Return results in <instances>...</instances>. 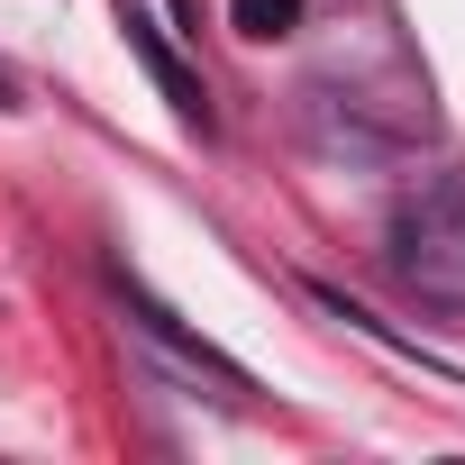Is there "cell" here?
Returning <instances> with one entry per match:
<instances>
[{
  "mask_svg": "<svg viewBox=\"0 0 465 465\" xmlns=\"http://www.w3.org/2000/svg\"><path fill=\"white\" fill-rule=\"evenodd\" d=\"M383 265H392V283L411 302L465 311V173H438V183H420V192L392 201Z\"/></svg>",
  "mask_w": 465,
  "mask_h": 465,
  "instance_id": "1",
  "label": "cell"
},
{
  "mask_svg": "<svg viewBox=\"0 0 465 465\" xmlns=\"http://www.w3.org/2000/svg\"><path fill=\"white\" fill-rule=\"evenodd\" d=\"M302 10H311V0H228V28H238V37H292L302 28Z\"/></svg>",
  "mask_w": 465,
  "mask_h": 465,
  "instance_id": "2",
  "label": "cell"
},
{
  "mask_svg": "<svg viewBox=\"0 0 465 465\" xmlns=\"http://www.w3.org/2000/svg\"><path fill=\"white\" fill-rule=\"evenodd\" d=\"M0 110H19V83H10V64H0Z\"/></svg>",
  "mask_w": 465,
  "mask_h": 465,
  "instance_id": "3",
  "label": "cell"
},
{
  "mask_svg": "<svg viewBox=\"0 0 465 465\" xmlns=\"http://www.w3.org/2000/svg\"><path fill=\"white\" fill-rule=\"evenodd\" d=\"M173 19H183V28H192V19H201V0H173Z\"/></svg>",
  "mask_w": 465,
  "mask_h": 465,
  "instance_id": "4",
  "label": "cell"
}]
</instances>
